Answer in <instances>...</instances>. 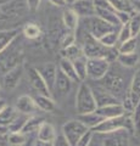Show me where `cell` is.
Returning <instances> with one entry per match:
<instances>
[{
  "label": "cell",
  "instance_id": "obj_1",
  "mask_svg": "<svg viewBox=\"0 0 140 146\" xmlns=\"http://www.w3.org/2000/svg\"><path fill=\"white\" fill-rule=\"evenodd\" d=\"M119 130H125L127 133H134V124L132 121V113L122 115L119 117L107 118L98 124L92 131L94 134H111Z\"/></svg>",
  "mask_w": 140,
  "mask_h": 146
},
{
  "label": "cell",
  "instance_id": "obj_2",
  "mask_svg": "<svg viewBox=\"0 0 140 146\" xmlns=\"http://www.w3.org/2000/svg\"><path fill=\"white\" fill-rule=\"evenodd\" d=\"M80 42H82L80 48L83 50V55L85 58H107L110 61V57L113 55L112 52L117 51V50L113 51V49H107L102 46L96 39L90 36L85 31L80 38Z\"/></svg>",
  "mask_w": 140,
  "mask_h": 146
},
{
  "label": "cell",
  "instance_id": "obj_3",
  "mask_svg": "<svg viewBox=\"0 0 140 146\" xmlns=\"http://www.w3.org/2000/svg\"><path fill=\"white\" fill-rule=\"evenodd\" d=\"M98 108L95 99H94L93 91L90 85L84 83L79 84L76 93V111L77 115H85V113L94 112Z\"/></svg>",
  "mask_w": 140,
  "mask_h": 146
},
{
  "label": "cell",
  "instance_id": "obj_4",
  "mask_svg": "<svg viewBox=\"0 0 140 146\" xmlns=\"http://www.w3.org/2000/svg\"><path fill=\"white\" fill-rule=\"evenodd\" d=\"M100 85L110 91L112 95H115L117 99H119L121 96L123 98L125 91L128 90L124 77L121 74L118 70L115 71L112 67H110L107 74L100 80Z\"/></svg>",
  "mask_w": 140,
  "mask_h": 146
},
{
  "label": "cell",
  "instance_id": "obj_5",
  "mask_svg": "<svg viewBox=\"0 0 140 146\" xmlns=\"http://www.w3.org/2000/svg\"><path fill=\"white\" fill-rule=\"evenodd\" d=\"M84 20V31L87 33L93 36L94 39L99 40L104 36L105 34L110 33L112 31H116V27H113L112 25L107 23V22L102 21L101 18H99L98 16H93L89 18H83Z\"/></svg>",
  "mask_w": 140,
  "mask_h": 146
},
{
  "label": "cell",
  "instance_id": "obj_6",
  "mask_svg": "<svg viewBox=\"0 0 140 146\" xmlns=\"http://www.w3.org/2000/svg\"><path fill=\"white\" fill-rule=\"evenodd\" d=\"M88 130H89L88 128L78 119L67 121L62 125V135H64V138L71 146H76L77 141L82 138V135L87 133Z\"/></svg>",
  "mask_w": 140,
  "mask_h": 146
},
{
  "label": "cell",
  "instance_id": "obj_7",
  "mask_svg": "<svg viewBox=\"0 0 140 146\" xmlns=\"http://www.w3.org/2000/svg\"><path fill=\"white\" fill-rule=\"evenodd\" d=\"M110 67L111 62L107 58H87V74L93 80H101Z\"/></svg>",
  "mask_w": 140,
  "mask_h": 146
},
{
  "label": "cell",
  "instance_id": "obj_8",
  "mask_svg": "<svg viewBox=\"0 0 140 146\" xmlns=\"http://www.w3.org/2000/svg\"><path fill=\"white\" fill-rule=\"evenodd\" d=\"M99 141L96 146H128V133L119 130L111 134H96Z\"/></svg>",
  "mask_w": 140,
  "mask_h": 146
},
{
  "label": "cell",
  "instance_id": "obj_9",
  "mask_svg": "<svg viewBox=\"0 0 140 146\" xmlns=\"http://www.w3.org/2000/svg\"><path fill=\"white\" fill-rule=\"evenodd\" d=\"M27 7L26 4L17 0H10L6 4L0 5V20H11L19 16H22L21 13Z\"/></svg>",
  "mask_w": 140,
  "mask_h": 146
},
{
  "label": "cell",
  "instance_id": "obj_10",
  "mask_svg": "<svg viewBox=\"0 0 140 146\" xmlns=\"http://www.w3.org/2000/svg\"><path fill=\"white\" fill-rule=\"evenodd\" d=\"M94 95V99H95L96 106L99 107H104V106H108V105H116V104H121V100L117 99L115 95H112L110 91L106 90L104 86H101L100 84L96 86H90Z\"/></svg>",
  "mask_w": 140,
  "mask_h": 146
},
{
  "label": "cell",
  "instance_id": "obj_11",
  "mask_svg": "<svg viewBox=\"0 0 140 146\" xmlns=\"http://www.w3.org/2000/svg\"><path fill=\"white\" fill-rule=\"evenodd\" d=\"M37 68V71L39 72V74L42 76V78L44 79L45 84L48 85L50 93L54 91V86H55V80H56V74H57V70L58 68L56 67L55 63L48 62V63H43Z\"/></svg>",
  "mask_w": 140,
  "mask_h": 146
},
{
  "label": "cell",
  "instance_id": "obj_12",
  "mask_svg": "<svg viewBox=\"0 0 140 146\" xmlns=\"http://www.w3.org/2000/svg\"><path fill=\"white\" fill-rule=\"evenodd\" d=\"M28 80H29L31 85H32V88L35 91H38V94L51 96V93H50V90H49L48 85L45 84L44 79L42 78V76L39 74V72L37 71L35 67H32L28 70Z\"/></svg>",
  "mask_w": 140,
  "mask_h": 146
},
{
  "label": "cell",
  "instance_id": "obj_13",
  "mask_svg": "<svg viewBox=\"0 0 140 146\" xmlns=\"http://www.w3.org/2000/svg\"><path fill=\"white\" fill-rule=\"evenodd\" d=\"M23 76V67L22 65L16 66L15 68H12L9 72H6L3 76V85L6 90H13L19 85L20 80Z\"/></svg>",
  "mask_w": 140,
  "mask_h": 146
},
{
  "label": "cell",
  "instance_id": "obj_14",
  "mask_svg": "<svg viewBox=\"0 0 140 146\" xmlns=\"http://www.w3.org/2000/svg\"><path fill=\"white\" fill-rule=\"evenodd\" d=\"M78 17L80 18H89L95 16V5H94V0H76L74 4L71 5Z\"/></svg>",
  "mask_w": 140,
  "mask_h": 146
},
{
  "label": "cell",
  "instance_id": "obj_15",
  "mask_svg": "<svg viewBox=\"0 0 140 146\" xmlns=\"http://www.w3.org/2000/svg\"><path fill=\"white\" fill-rule=\"evenodd\" d=\"M15 107L20 113H23L27 116H33L39 111L38 106L35 105L34 99L31 95H21L17 99Z\"/></svg>",
  "mask_w": 140,
  "mask_h": 146
},
{
  "label": "cell",
  "instance_id": "obj_16",
  "mask_svg": "<svg viewBox=\"0 0 140 146\" xmlns=\"http://www.w3.org/2000/svg\"><path fill=\"white\" fill-rule=\"evenodd\" d=\"M72 82L68 77L65 76L60 70H57V74H56V80H55V86H54V90H56L58 95L61 96H65L71 91L72 89Z\"/></svg>",
  "mask_w": 140,
  "mask_h": 146
},
{
  "label": "cell",
  "instance_id": "obj_17",
  "mask_svg": "<svg viewBox=\"0 0 140 146\" xmlns=\"http://www.w3.org/2000/svg\"><path fill=\"white\" fill-rule=\"evenodd\" d=\"M128 94L130 99H132L134 106L137 107L140 104V68L135 71V73L132 77V80H130L128 88Z\"/></svg>",
  "mask_w": 140,
  "mask_h": 146
},
{
  "label": "cell",
  "instance_id": "obj_18",
  "mask_svg": "<svg viewBox=\"0 0 140 146\" xmlns=\"http://www.w3.org/2000/svg\"><path fill=\"white\" fill-rule=\"evenodd\" d=\"M20 29L12 28V29H4L0 31V52L6 50L10 45L19 38Z\"/></svg>",
  "mask_w": 140,
  "mask_h": 146
},
{
  "label": "cell",
  "instance_id": "obj_19",
  "mask_svg": "<svg viewBox=\"0 0 140 146\" xmlns=\"http://www.w3.org/2000/svg\"><path fill=\"white\" fill-rule=\"evenodd\" d=\"M95 112L99 116H101L104 119L107 118H113V117H119L122 115H124V110L122 107L121 104H116V105H108V106H104V107H99L95 110Z\"/></svg>",
  "mask_w": 140,
  "mask_h": 146
},
{
  "label": "cell",
  "instance_id": "obj_20",
  "mask_svg": "<svg viewBox=\"0 0 140 146\" xmlns=\"http://www.w3.org/2000/svg\"><path fill=\"white\" fill-rule=\"evenodd\" d=\"M17 116H19V111L16 110V107L6 105V106L0 111V127L7 129V128L11 125V123L16 119Z\"/></svg>",
  "mask_w": 140,
  "mask_h": 146
},
{
  "label": "cell",
  "instance_id": "obj_21",
  "mask_svg": "<svg viewBox=\"0 0 140 146\" xmlns=\"http://www.w3.org/2000/svg\"><path fill=\"white\" fill-rule=\"evenodd\" d=\"M33 99L35 101V105H37L38 108H39V111L51 113V112H54L56 110V102L51 96L37 94Z\"/></svg>",
  "mask_w": 140,
  "mask_h": 146
},
{
  "label": "cell",
  "instance_id": "obj_22",
  "mask_svg": "<svg viewBox=\"0 0 140 146\" xmlns=\"http://www.w3.org/2000/svg\"><path fill=\"white\" fill-rule=\"evenodd\" d=\"M56 138V130L51 123L44 122L37 131V139L40 141H46V143H54Z\"/></svg>",
  "mask_w": 140,
  "mask_h": 146
},
{
  "label": "cell",
  "instance_id": "obj_23",
  "mask_svg": "<svg viewBox=\"0 0 140 146\" xmlns=\"http://www.w3.org/2000/svg\"><path fill=\"white\" fill-rule=\"evenodd\" d=\"M62 23L68 32H76L79 27V17L72 9H67L62 13Z\"/></svg>",
  "mask_w": 140,
  "mask_h": 146
},
{
  "label": "cell",
  "instance_id": "obj_24",
  "mask_svg": "<svg viewBox=\"0 0 140 146\" xmlns=\"http://www.w3.org/2000/svg\"><path fill=\"white\" fill-rule=\"evenodd\" d=\"M95 16L99 18H101L102 21L107 22V23L112 25L113 27L121 26L118 22V18L116 16V11L112 9H100V7H95Z\"/></svg>",
  "mask_w": 140,
  "mask_h": 146
},
{
  "label": "cell",
  "instance_id": "obj_25",
  "mask_svg": "<svg viewBox=\"0 0 140 146\" xmlns=\"http://www.w3.org/2000/svg\"><path fill=\"white\" fill-rule=\"evenodd\" d=\"M45 122V119L43 117H39L37 115H33V116H29L28 119H27L25 127L22 128V133L28 135V134H32V133H37L38 129L40 128V125Z\"/></svg>",
  "mask_w": 140,
  "mask_h": 146
},
{
  "label": "cell",
  "instance_id": "obj_26",
  "mask_svg": "<svg viewBox=\"0 0 140 146\" xmlns=\"http://www.w3.org/2000/svg\"><path fill=\"white\" fill-rule=\"evenodd\" d=\"M77 119L79 122H82L88 129L92 130L98 124H100V123L104 121V118L101 116H99L98 113L94 111V112H90V113H85V115H78Z\"/></svg>",
  "mask_w": 140,
  "mask_h": 146
},
{
  "label": "cell",
  "instance_id": "obj_27",
  "mask_svg": "<svg viewBox=\"0 0 140 146\" xmlns=\"http://www.w3.org/2000/svg\"><path fill=\"white\" fill-rule=\"evenodd\" d=\"M60 52H61V58H66V60H68L71 62H73L77 58L84 56L82 48L77 43L74 45H71V46L66 48V49H61Z\"/></svg>",
  "mask_w": 140,
  "mask_h": 146
},
{
  "label": "cell",
  "instance_id": "obj_28",
  "mask_svg": "<svg viewBox=\"0 0 140 146\" xmlns=\"http://www.w3.org/2000/svg\"><path fill=\"white\" fill-rule=\"evenodd\" d=\"M116 61L118 65L125 68H133L138 65L139 62V55L137 52L132 54H118L116 57Z\"/></svg>",
  "mask_w": 140,
  "mask_h": 146
},
{
  "label": "cell",
  "instance_id": "obj_29",
  "mask_svg": "<svg viewBox=\"0 0 140 146\" xmlns=\"http://www.w3.org/2000/svg\"><path fill=\"white\" fill-rule=\"evenodd\" d=\"M58 70H60L65 76H67L68 78L76 83V82H79L78 77H77V73L74 71V67H73V63L71 61L66 60V58H61L60 63H58Z\"/></svg>",
  "mask_w": 140,
  "mask_h": 146
},
{
  "label": "cell",
  "instance_id": "obj_30",
  "mask_svg": "<svg viewBox=\"0 0 140 146\" xmlns=\"http://www.w3.org/2000/svg\"><path fill=\"white\" fill-rule=\"evenodd\" d=\"M72 63H73V67H74V71L77 73V77H78L80 83H82V82H84L85 79L88 78V74H87V58H85L84 56L79 57Z\"/></svg>",
  "mask_w": 140,
  "mask_h": 146
},
{
  "label": "cell",
  "instance_id": "obj_31",
  "mask_svg": "<svg viewBox=\"0 0 140 146\" xmlns=\"http://www.w3.org/2000/svg\"><path fill=\"white\" fill-rule=\"evenodd\" d=\"M111 6L115 9V11L119 12H128V13H135L133 3L130 0H108Z\"/></svg>",
  "mask_w": 140,
  "mask_h": 146
},
{
  "label": "cell",
  "instance_id": "obj_32",
  "mask_svg": "<svg viewBox=\"0 0 140 146\" xmlns=\"http://www.w3.org/2000/svg\"><path fill=\"white\" fill-rule=\"evenodd\" d=\"M98 42L107 49H113L116 44H118V33H117V31H112L110 33L101 36Z\"/></svg>",
  "mask_w": 140,
  "mask_h": 146
},
{
  "label": "cell",
  "instance_id": "obj_33",
  "mask_svg": "<svg viewBox=\"0 0 140 146\" xmlns=\"http://www.w3.org/2000/svg\"><path fill=\"white\" fill-rule=\"evenodd\" d=\"M22 33L26 38L28 39H37L40 35V28L37 23H33V22H29V23H26L22 27Z\"/></svg>",
  "mask_w": 140,
  "mask_h": 146
},
{
  "label": "cell",
  "instance_id": "obj_34",
  "mask_svg": "<svg viewBox=\"0 0 140 146\" xmlns=\"http://www.w3.org/2000/svg\"><path fill=\"white\" fill-rule=\"evenodd\" d=\"M137 46H138V39L130 38V39L119 44V46L117 48V52L118 54H132V52H135Z\"/></svg>",
  "mask_w": 140,
  "mask_h": 146
},
{
  "label": "cell",
  "instance_id": "obj_35",
  "mask_svg": "<svg viewBox=\"0 0 140 146\" xmlns=\"http://www.w3.org/2000/svg\"><path fill=\"white\" fill-rule=\"evenodd\" d=\"M29 116L27 115H23V113H20L19 112V116L16 117V119L11 123V125L7 128L9 130H10V133H15V131H21L22 128L25 127L27 119H28Z\"/></svg>",
  "mask_w": 140,
  "mask_h": 146
},
{
  "label": "cell",
  "instance_id": "obj_36",
  "mask_svg": "<svg viewBox=\"0 0 140 146\" xmlns=\"http://www.w3.org/2000/svg\"><path fill=\"white\" fill-rule=\"evenodd\" d=\"M9 144L12 146H22L26 144L27 141V135L23 134L22 131H15V133H10L7 136Z\"/></svg>",
  "mask_w": 140,
  "mask_h": 146
},
{
  "label": "cell",
  "instance_id": "obj_37",
  "mask_svg": "<svg viewBox=\"0 0 140 146\" xmlns=\"http://www.w3.org/2000/svg\"><path fill=\"white\" fill-rule=\"evenodd\" d=\"M128 25H129L132 36L133 38H137L140 34V13L135 12L132 16V18H130V21L128 22Z\"/></svg>",
  "mask_w": 140,
  "mask_h": 146
},
{
  "label": "cell",
  "instance_id": "obj_38",
  "mask_svg": "<svg viewBox=\"0 0 140 146\" xmlns=\"http://www.w3.org/2000/svg\"><path fill=\"white\" fill-rule=\"evenodd\" d=\"M77 42V34L76 32H67L62 35V38L60 40V45H61V49H66L71 46V45H74Z\"/></svg>",
  "mask_w": 140,
  "mask_h": 146
},
{
  "label": "cell",
  "instance_id": "obj_39",
  "mask_svg": "<svg viewBox=\"0 0 140 146\" xmlns=\"http://www.w3.org/2000/svg\"><path fill=\"white\" fill-rule=\"evenodd\" d=\"M117 33H118V44L123 43V42H125V40H128L130 38H133L132 33H130V28H129L128 23L122 25L119 31H117Z\"/></svg>",
  "mask_w": 140,
  "mask_h": 146
},
{
  "label": "cell",
  "instance_id": "obj_40",
  "mask_svg": "<svg viewBox=\"0 0 140 146\" xmlns=\"http://www.w3.org/2000/svg\"><path fill=\"white\" fill-rule=\"evenodd\" d=\"M93 136H94V133L89 129L87 133L82 135V138L77 141L76 146H90V144H92V141H93Z\"/></svg>",
  "mask_w": 140,
  "mask_h": 146
},
{
  "label": "cell",
  "instance_id": "obj_41",
  "mask_svg": "<svg viewBox=\"0 0 140 146\" xmlns=\"http://www.w3.org/2000/svg\"><path fill=\"white\" fill-rule=\"evenodd\" d=\"M132 121H133V124H134V130L140 133V104L132 112Z\"/></svg>",
  "mask_w": 140,
  "mask_h": 146
},
{
  "label": "cell",
  "instance_id": "obj_42",
  "mask_svg": "<svg viewBox=\"0 0 140 146\" xmlns=\"http://www.w3.org/2000/svg\"><path fill=\"white\" fill-rule=\"evenodd\" d=\"M134 15V13H128V12H119V11H116V16L117 18H118V22L119 25H125L128 23V22L130 21V18H132V16Z\"/></svg>",
  "mask_w": 140,
  "mask_h": 146
},
{
  "label": "cell",
  "instance_id": "obj_43",
  "mask_svg": "<svg viewBox=\"0 0 140 146\" xmlns=\"http://www.w3.org/2000/svg\"><path fill=\"white\" fill-rule=\"evenodd\" d=\"M40 3L42 0H26V5H27V9L29 11H37L39 6H40Z\"/></svg>",
  "mask_w": 140,
  "mask_h": 146
},
{
  "label": "cell",
  "instance_id": "obj_44",
  "mask_svg": "<svg viewBox=\"0 0 140 146\" xmlns=\"http://www.w3.org/2000/svg\"><path fill=\"white\" fill-rule=\"evenodd\" d=\"M52 146H71L68 143H67V140L64 138V135H56L55 140H54L52 143Z\"/></svg>",
  "mask_w": 140,
  "mask_h": 146
},
{
  "label": "cell",
  "instance_id": "obj_45",
  "mask_svg": "<svg viewBox=\"0 0 140 146\" xmlns=\"http://www.w3.org/2000/svg\"><path fill=\"white\" fill-rule=\"evenodd\" d=\"M48 1L50 3L51 5H54V6H58V7H61V6H65V5H66L64 0H48Z\"/></svg>",
  "mask_w": 140,
  "mask_h": 146
},
{
  "label": "cell",
  "instance_id": "obj_46",
  "mask_svg": "<svg viewBox=\"0 0 140 146\" xmlns=\"http://www.w3.org/2000/svg\"><path fill=\"white\" fill-rule=\"evenodd\" d=\"M34 146H52V143H46V141H40L37 139Z\"/></svg>",
  "mask_w": 140,
  "mask_h": 146
},
{
  "label": "cell",
  "instance_id": "obj_47",
  "mask_svg": "<svg viewBox=\"0 0 140 146\" xmlns=\"http://www.w3.org/2000/svg\"><path fill=\"white\" fill-rule=\"evenodd\" d=\"M133 6H134V11L140 13V0H138V1H134L133 3Z\"/></svg>",
  "mask_w": 140,
  "mask_h": 146
},
{
  "label": "cell",
  "instance_id": "obj_48",
  "mask_svg": "<svg viewBox=\"0 0 140 146\" xmlns=\"http://www.w3.org/2000/svg\"><path fill=\"white\" fill-rule=\"evenodd\" d=\"M6 106V102H5V100L4 99H0V111H1V110L4 108Z\"/></svg>",
  "mask_w": 140,
  "mask_h": 146
},
{
  "label": "cell",
  "instance_id": "obj_49",
  "mask_svg": "<svg viewBox=\"0 0 140 146\" xmlns=\"http://www.w3.org/2000/svg\"><path fill=\"white\" fill-rule=\"evenodd\" d=\"M66 5H72V4H74L76 3V0H64Z\"/></svg>",
  "mask_w": 140,
  "mask_h": 146
},
{
  "label": "cell",
  "instance_id": "obj_50",
  "mask_svg": "<svg viewBox=\"0 0 140 146\" xmlns=\"http://www.w3.org/2000/svg\"><path fill=\"white\" fill-rule=\"evenodd\" d=\"M7 1H10V0H0V5H3V4H6Z\"/></svg>",
  "mask_w": 140,
  "mask_h": 146
},
{
  "label": "cell",
  "instance_id": "obj_51",
  "mask_svg": "<svg viewBox=\"0 0 140 146\" xmlns=\"http://www.w3.org/2000/svg\"><path fill=\"white\" fill-rule=\"evenodd\" d=\"M134 1H138V0H133V3H134Z\"/></svg>",
  "mask_w": 140,
  "mask_h": 146
},
{
  "label": "cell",
  "instance_id": "obj_52",
  "mask_svg": "<svg viewBox=\"0 0 140 146\" xmlns=\"http://www.w3.org/2000/svg\"><path fill=\"white\" fill-rule=\"evenodd\" d=\"M0 90H1V88H0Z\"/></svg>",
  "mask_w": 140,
  "mask_h": 146
}]
</instances>
